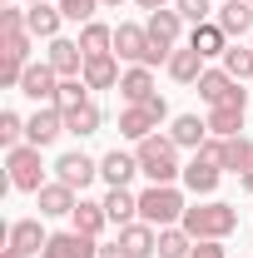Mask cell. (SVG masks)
<instances>
[{"label": "cell", "instance_id": "1", "mask_svg": "<svg viewBox=\"0 0 253 258\" xmlns=\"http://www.w3.org/2000/svg\"><path fill=\"white\" fill-rule=\"evenodd\" d=\"M184 233H189L194 243H204V238H228L233 228H238V209L233 204H219V199H209V204H194L184 209Z\"/></svg>", "mask_w": 253, "mask_h": 258}, {"label": "cell", "instance_id": "2", "mask_svg": "<svg viewBox=\"0 0 253 258\" xmlns=\"http://www.w3.org/2000/svg\"><path fill=\"white\" fill-rule=\"evenodd\" d=\"M134 159H139V174H149L154 184H174V179L184 174V164H179V144L164 139V134H149V139L134 149Z\"/></svg>", "mask_w": 253, "mask_h": 258}, {"label": "cell", "instance_id": "3", "mask_svg": "<svg viewBox=\"0 0 253 258\" xmlns=\"http://www.w3.org/2000/svg\"><path fill=\"white\" fill-rule=\"evenodd\" d=\"M184 194L174 189V184H149V189L139 194V219L154 228H174L179 219H184Z\"/></svg>", "mask_w": 253, "mask_h": 258}, {"label": "cell", "instance_id": "4", "mask_svg": "<svg viewBox=\"0 0 253 258\" xmlns=\"http://www.w3.org/2000/svg\"><path fill=\"white\" fill-rule=\"evenodd\" d=\"M5 169H10V189H20V194H40L45 189V164H40V149H35V144L5 149Z\"/></svg>", "mask_w": 253, "mask_h": 258}, {"label": "cell", "instance_id": "5", "mask_svg": "<svg viewBox=\"0 0 253 258\" xmlns=\"http://www.w3.org/2000/svg\"><path fill=\"white\" fill-rule=\"evenodd\" d=\"M114 55L119 60H129V64H169V55L164 50H154V40H149V30L144 25H119L114 30Z\"/></svg>", "mask_w": 253, "mask_h": 258}, {"label": "cell", "instance_id": "6", "mask_svg": "<svg viewBox=\"0 0 253 258\" xmlns=\"http://www.w3.org/2000/svg\"><path fill=\"white\" fill-rule=\"evenodd\" d=\"M199 95L209 99V109H214V104H248V90H243L228 70H204V75H199Z\"/></svg>", "mask_w": 253, "mask_h": 258}, {"label": "cell", "instance_id": "7", "mask_svg": "<svg viewBox=\"0 0 253 258\" xmlns=\"http://www.w3.org/2000/svg\"><path fill=\"white\" fill-rule=\"evenodd\" d=\"M60 134H65V109L60 104H40L30 119H25V144H35V149L55 144Z\"/></svg>", "mask_w": 253, "mask_h": 258}, {"label": "cell", "instance_id": "8", "mask_svg": "<svg viewBox=\"0 0 253 258\" xmlns=\"http://www.w3.org/2000/svg\"><path fill=\"white\" fill-rule=\"evenodd\" d=\"M40 258H99V243L90 233L70 228V233H50V243L40 248Z\"/></svg>", "mask_w": 253, "mask_h": 258}, {"label": "cell", "instance_id": "9", "mask_svg": "<svg viewBox=\"0 0 253 258\" xmlns=\"http://www.w3.org/2000/svg\"><path fill=\"white\" fill-rule=\"evenodd\" d=\"M20 95H30L35 104H55V95H60V75H55V64L40 60L25 70V80H20Z\"/></svg>", "mask_w": 253, "mask_h": 258}, {"label": "cell", "instance_id": "10", "mask_svg": "<svg viewBox=\"0 0 253 258\" xmlns=\"http://www.w3.org/2000/svg\"><path fill=\"white\" fill-rule=\"evenodd\" d=\"M219 174H223V164L214 159V154H204V149H194V159L184 164V184H189V194H214V189H219Z\"/></svg>", "mask_w": 253, "mask_h": 258}, {"label": "cell", "instance_id": "11", "mask_svg": "<svg viewBox=\"0 0 253 258\" xmlns=\"http://www.w3.org/2000/svg\"><path fill=\"white\" fill-rule=\"evenodd\" d=\"M144 30H149V40H154V50L174 55V50H179V30H184V15L164 5V10H154V15H149V25H144Z\"/></svg>", "mask_w": 253, "mask_h": 258}, {"label": "cell", "instance_id": "12", "mask_svg": "<svg viewBox=\"0 0 253 258\" xmlns=\"http://www.w3.org/2000/svg\"><path fill=\"white\" fill-rule=\"evenodd\" d=\"M45 60L55 64V75H60V80H80V75H85V50H80V40H65V35H55Z\"/></svg>", "mask_w": 253, "mask_h": 258}, {"label": "cell", "instance_id": "13", "mask_svg": "<svg viewBox=\"0 0 253 258\" xmlns=\"http://www.w3.org/2000/svg\"><path fill=\"white\" fill-rule=\"evenodd\" d=\"M95 174H99V164L90 159L85 149H70V154H60V159H55V179H60V184H70V189H85Z\"/></svg>", "mask_w": 253, "mask_h": 258}, {"label": "cell", "instance_id": "14", "mask_svg": "<svg viewBox=\"0 0 253 258\" xmlns=\"http://www.w3.org/2000/svg\"><path fill=\"white\" fill-rule=\"evenodd\" d=\"M119 248H124L129 258H154L159 253V228L144 224V219H134V224L119 228Z\"/></svg>", "mask_w": 253, "mask_h": 258}, {"label": "cell", "instance_id": "15", "mask_svg": "<svg viewBox=\"0 0 253 258\" xmlns=\"http://www.w3.org/2000/svg\"><path fill=\"white\" fill-rule=\"evenodd\" d=\"M45 243H50V233L40 228V219H15L10 224V253L15 258H35Z\"/></svg>", "mask_w": 253, "mask_h": 258}, {"label": "cell", "instance_id": "16", "mask_svg": "<svg viewBox=\"0 0 253 258\" xmlns=\"http://www.w3.org/2000/svg\"><path fill=\"white\" fill-rule=\"evenodd\" d=\"M99 174H104V184H109V189H129V179L139 174V159L124 154V149H109V154L99 159Z\"/></svg>", "mask_w": 253, "mask_h": 258}, {"label": "cell", "instance_id": "17", "mask_svg": "<svg viewBox=\"0 0 253 258\" xmlns=\"http://www.w3.org/2000/svg\"><path fill=\"white\" fill-rule=\"evenodd\" d=\"M214 20L223 35H253V0H223Z\"/></svg>", "mask_w": 253, "mask_h": 258}, {"label": "cell", "instance_id": "18", "mask_svg": "<svg viewBox=\"0 0 253 258\" xmlns=\"http://www.w3.org/2000/svg\"><path fill=\"white\" fill-rule=\"evenodd\" d=\"M90 90H114L124 75H119V64H114V55H85V75H80Z\"/></svg>", "mask_w": 253, "mask_h": 258}, {"label": "cell", "instance_id": "19", "mask_svg": "<svg viewBox=\"0 0 253 258\" xmlns=\"http://www.w3.org/2000/svg\"><path fill=\"white\" fill-rule=\"evenodd\" d=\"M189 45L204 55V60H223V55H228V35L219 30V20H204V25H194Z\"/></svg>", "mask_w": 253, "mask_h": 258}, {"label": "cell", "instance_id": "20", "mask_svg": "<svg viewBox=\"0 0 253 258\" xmlns=\"http://www.w3.org/2000/svg\"><path fill=\"white\" fill-rule=\"evenodd\" d=\"M243 114H248V104H214V109H209V134H214V139L243 134Z\"/></svg>", "mask_w": 253, "mask_h": 258}, {"label": "cell", "instance_id": "21", "mask_svg": "<svg viewBox=\"0 0 253 258\" xmlns=\"http://www.w3.org/2000/svg\"><path fill=\"white\" fill-rule=\"evenodd\" d=\"M219 164L223 169H233L238 179L253 169V139H243V134H233V139H219Z\"/></svg>", "mask_w": 253, "mask_h": 258}, {"label": "cell", "instance_id": "22", "mask_svg": "<svg viewBox=\"0 0 253 258\" xmlns=\"http://www.w3.org/2000/svg\"><path fill=\"white\" fill-rule=\"evenodd\" d=\"M35 204H40V214L60 219V214H75V204H80V199H75V189H70V184H60V179H55V184H45V189L35 194Z\"/></svg>", "mask_w": 253, "mask_h": 258}, {"label": "cell", "instance_id": "23", "mask_svg": "<svg viewBox=\"0 0 253 258\" xmlns=\"http://www.w3.org/2000/svg\"><path fill=\"white\" fill-rule=\"evenodd\" d=\"M169 139H174L179 149H204V144H209V119H199V114H179L174 129H169Z\"/></svg>", "mask_w": 253, "mask_h": 258}, {"label": "cell", "instance_id": "24", "mask_svg": "<svg viewBox=\"0 0 253 258\" xmlns=\"http://www.w3.org/2000/svg\"><path fill=\"white\" fill-rule=\"evenodd\" d=\"M119 95H124V104H144L149 95H159V90H154V75H149V64H134V70H124V80H119Z\"/></svg>", "mask_w": 253, "mask_h": 258}, {"label": "cell", "instance_id": "25", "mask_svg": "<svg viewBox=\"0 0 253 258\" xmlns=\"http://www.w3.org/2000/svg\"><path fill=\"white\" fill-rule=\"evenodd\" d=\"M169 75H174L179 85H199V75H204V55H199L194 45H179V50L169 55Z\"/></svg>", "mask_w": 253, "mask_h": 258}, {"label": "cell", "instance_id": "26", "mask_svg": "<svg viewBox=\"0 0 253 258\" xmlns=\"http://www.w3.org/2000/svg\"><path fill=\"white\" fill-rule=\"evenodd\" d=\"M154 129H159V119L144 109V104H129L124 114H119V134H124V139H134V144H144Z\"/></svg>", "mask_w": 253, "mask_h": 258}, {"label": "cell", "instance_id": "27", "mask_svg": "<svg viewBox=\"0 0 253 258\" xmlns=\"http://www.w3.org/2000/svg\"><path fill=\"white\" fill-rule=\"evenodd\" d=\"M60 5H30V10H25V25H30V35L35 40H55V35H60Z\"/></svg>", "mask_w": 253, "mask_h": 258}, {"label": "cell", "instance_id": "28", "mask_svg": "<svg viewBox=\"0 0 253 258\" xmlns=\"http://www.w3.org/2000/svg\"><path fill=\"white\" fill-rule=\"evenodd\" d=\"M99 124H104V114H99V104H75V109H65V134H99Z\"/></svg>", "mask_w": 253, "mask_h": 258}, {"label": "cell", "instance_id": "29", "mask_svg": "<svg viewBox=\"0 0 253 258\" xmlns=\"http://www.w3.org/2000/svg\"><path fill=\"white\" fill-rule=\"evenodd\" d=\"M104 214H109V224H134V219H139V199H134V194L129 189H109L104 194Z\"/></svg>", "mask_w": 253, "mask_h": 258}, {"label": "cell", "instance_id": "30", "mask_svg": "<svg viewBox=\"0 0 253 258\" xmlns=\"http://www.w3.org/2000/svg\"><path fill=\"white\" fill-rule=\"evenodd\" d=\"M70 219H75V228H80V233H90V238H99V228L109 224V214H104V204H95V199H80Z\"/></svg>", "mask_w": 253, "mask_h": 258}, {"label": "cell", "instance_id": "31", "mask_svg": "<svg viewBox=\"0 0 253 258\" xmlns=\"http://www.w3.org/2000/svg\"><path fill=\"white\" fill-rule=\"evenodd\" d=\"M189 253H194V238L184 233V224L159 228V253L154 258H189Z\"/></svg>", "mask_w": 253, "mask_h": 258}, {"label": "cell", "instance_id": "32", "mask_svg": "<svg viewBox=\"0 0 253 258\" xmlns=\"http://www.w3.org/2000/svg\"><path fill=\"white\" fill-rule=\"evenodd\" d=\"M80 50H85V55H114V30L99 25V20H90V25L80 30Z\"/></svg>", "mask_w": 253, "mask_h": 258}, {"label": "cell", "instance_id": "33", "mask_svg": "<svg viewBox=\"0 0 253 258\" xmlns=\"http://www.w3.org/2000/svg\"><path fill=\"white\" fill-rule=\"evenodd\" d=\"M223 70L243 85V80H253V45H228V55H223Z\"/></svg>", "mask_w": 253, "mask_h": 258}, {"label": "cell", "instance_id": "34", "mask_svg": "<svg viewBox=\"0 0 253 258\" xmlns=\"http://www.w3.org/2000/svg\"><path fill=\"white\" fill-rule=\"evenodd\" d=\"M0 144H5V149H20V144H25V119H20L15 109H0Z\"/></svg>", "mask_w": 253, "mask_h": 258}, {"label": "cell", "instance_id": "35", "mask_svg": "<svg viewBox=\"0 0 253 258\" xmlns=\"http://www.w3.org/2000/svg\"><path fill=\"white\" fill-rule=\"evenodd\" d=\"M85 90H90L85 80H60V95H55V104H60V109H75V104H85Z\"/></svg>", "mask_w": 253, "mask_h": 258}, {"label": "cell", "instance_id": "36", "mask_svg": "<svg viewBox=\"0 0 253 258\" xmlns=\"http://www.w3.org/2000/svg\"><path fill=\"white\" fill-rule=\"evenodd\" d=\"M174 10H179V15H184V20H194V25H204V20H209V10H214V5H209V0H174Z\"/></svg>", "mask_w": 253, "mask_h": 258}, {"label": "cell", "instance_id": "37", "mask_svg": "<svg viewBox=\"0 0 253 258\" xmlns=\"http://www.w3.org/2000/svg\"><path fill=\"white\" fill-rule=\"evenodd\" d=\"M189 258H228V253H223V238H204V243H194Z\"/></svg>", "mask_w": 253, "mask_h": 258}, {"label": "cell", "instance_id": "38", "mask_svg": "<svg viewBox=\"0 0 253 258\" xmlns=\"http://www.w3.org/2000/svg\"><path fill=\"white\" fill-rule=\"evenodd\" d=\"M144 109H149V114H154L159 124H164V114H169V104H164V95H149V99H144Z\"/></svg>", "mask_w": 253, "mask_h": 258}, {"label": "cell", "instance_id": "39", "mask_svg": "<svg viewBox=\"0 0 253 258\" xmlns=\"http://www.w3.org/2000/svg\"><path fill=\"white\" fill-rule=\"evenodd\" d=\"M99 258H129V253L119 248V238H114V243H104V248H99Z\"/></svg>", "mask_w": 253, "mask_h": 258}, {"label": "cell", "instance_id": "40", "mask_svg": "<svg viewBox=\"0 0 253 258\" xmlns=\"http://www.w3.org/2000/svg\"><path fill=\"white\" fill-rule=\"evenodd\" d=\"M139 5H144V10L154 15V10H164V5H169V0H139Z\"/></svg>", "mask_w": 253, "mask_h": 258}, {"label": "cell", "instance_id": "41", "mask_svg": "<svg viewBox=\"0 0 253 258\" xmlns=\"http://www.w3.org/2000/svg\"><path fill=\"white\" fill-rule=\"evenodd\" d=\"M238 184H243V189H248V194H253V169H248V174H243V179H238Z\"/></svg>", "mask_w": 253, "mask_h": 258}, {"label": "cell", "instance_id": "42", "mask_svg": "<svg viewBox=\"0 0 253 258\" xmlns=\"http://www.w3.org/2000/svg\"><path fill=\"white\" fill-rule=\"evenodd\" d=\"M99 5H104V10H119V5H124V0H99Z\"/></svg>", "mask_w": 253, "mask_h": 258}, {"label": "cell", "instance_id": "43", "mask_svg": "<svg viewBox=\"0 0 253 258\" xmlns=\"http://www.w3.org/2000/svg\"><path fill=\"white\" fill-rule=\"evenodd\" d=\"M30 5H50V0H30Z\"/></svg>", "mask_w": 253, "mask_h": 258}, {"label": "cell", "instance_id": "44", "mask_svg": "<svg viewBox=\"0 0 253 258\" xmlns=\"http://www.w3.org/2000/svg\"><path fill=\"white\" fill-rule=\"evenodd\" d=\"M0 5H15V0H0Z\"/></svg>", "mask_w": 253, "mask_h": 258}, {"label": "cell", "instance_id": "45", "mask_svg": "<svg viewBox=\"0 0 253 258\" xmlns=\"http://www.w3.org/2000/svg\"><path fill=\"white\" fill-rule=\"evenodd\" d=\"M5 258H15V253H10V248H5Z\"/></svg>", "mask_w": 253, "mask_h": 258}, {"label": "cell", "instance_id": "46", "mask_svg": "<svg viewBox=\"0 0 253 258\" xmlns=\"http://www.w3.org/2000/svg\"><path fill=\"white\" fill-rule=\"evenodd\" d=\"M248 45H253V40H248Z\"/></svg>", "mask_w": 253, "mask_h": 258}]
</instances>
